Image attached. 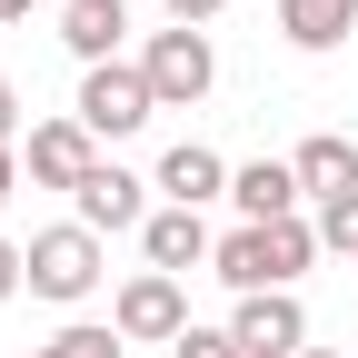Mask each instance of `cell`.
Listing matches in <instances>:
<instances>
[{
	"label": "cell",
	"instance_id": "cell-1",
	"mask_svg": "<svg viewBox=\"0 0 358 358\" xmlns=\"http://www.w3.org/2000/svg\"><path fill=\"white\" fill-rule=\"evenodd\" d=\"M308 249H319V219L229 229V239H219V259H209V279H219V289H239V299H259V289H289L299 268H308Z\"/></svg>",
	"mask_w": 358,
	"mask_h": 358
},
{
	"label": "cell",
	"instance_id": "cell-2",
	"mask_svg": "<svg viewBox=\"0 0 358 358\" xmlns=\"http://www.w3.org/2000/svg\"><path fill=\"white\" fill-rule=\"evenodd\" d=\"M140 80H150V100L159 110H189L209 100V80H219V50H209V30H150V50H140Z\"/></svg>",
	"mask_w": 358,
	"mask_h": 358
},
{
	"label": "cell",
	"instance_id": "cell-3",
	"mask_svg": "<svg viewBox=\"0 0 358 358\" xmlns=\"http://www.w3.org/2000/svg\"><path fill=\"white\" fill-rule=\"evenodd\" d=\"M150 80H140V60H110V70H90L80 80V129H90V140H129V129H150Z\"/></svg>",
	"mask_w": 358,
	"mask_h": 358
},
{
	"label": "cell",
	"instance_id": "cell-4",
	"mask_svg": "<svg viewBox=\"0 0 358 358\" xmlns=\"http://www.w3.org/2000/svg\"><path fill=\"white\" fill-rule=\"evenodd\" d=\"M30 289L60 299V308H80L90 289H100V229H80V219L70 229H40L30 239Z\"/></svg>",
	"mask_w": 358,
	"mask_h": 358
},
{
	"label": "cell",
	"instance_id": "cell-5",
	"mask_svg": "<svg viewBox=\"0 0 358 358\" xmlns=\"http://www.w3.org/2000/svg\"><path fill=\"white\" fill-rule=\"evenodd\" d=\"M20 169H30V189H80V179L100 169V140H90L80 120H40L20 140Z\"/></svg>",
	"mask_w": 358,
	"mask_h": 358
},
{
	"label": "cell",
	"instance_id": "cell-6",
	"mask_svg": "<svg viewBox=\"0 0 358 358\" xmlns=\"http://www.w3.org/2000/svg\"><path fill=\"white\" fill-rule=\"evenodd\" d=\"M229 338H239V358H299V348H308V308H299L289 289H259V299H239Z\"/></svg>",
	"mask_w": 358,
	"mask_h": 358
},
{
	"label": "cell",
	"instance_id": "cell-7",
	"mask_svg": "<svg viewBox=\"0 0 358 358\" xmlns=\"http://www.w3.org/2000/svg\"><path fill=\"white\" fill-rule=\"evenodd\" d=\"M110 329L120 338H189V299H179V279H159V268H140V279L120 289V308H110Z\"/></svg>",
	"mask_w": 358,
	"mask_h": 358
},
{
	"label": "cell",
	"instance_id": "cell-8",
	"mask_svg": "<svg viewBox=\"0 0 358 358\" xmlns=\"http://www.w3.org/2000/svg\"><path fill=\"white\" fill-rule=\"evenodd\" d=\"M140 189H150V179H129L120 159H100V169L70 189V199H80V229H100V239H110V229H150V199H140Z\"/></svg>",
	"mask_w": 358,
	"mask_h": 358
},
{
	"label": "cell",
	"instance_id": "cell-9",
	"mask_svg": "<svg viewBox=\"0 0 358 358\" xmlns=\"http://www.w3.org/2000/svg\"><path fill=\"white\" fill-rule=\"evenodd\" d=\"M229 199H239V229L299 219V169L289 159H249V169H229Z\"/></svg>",
	"mask_w": 358,
	"mask_h": 358
},
{
	"label": "cell",
	"instance_id": "cell-10",
	"mask_svg": "<svg viewBox=\"0 0 358 358\" xmlns=\"http://www.w3.org/2000/svg\"><path fill=\"white\" fill-rule=\"evenodd\" d=\"M140 249H150V268H159V279H179V268L219 259V239H209V219H199V209H150Z\"/></svg>",
	"mask_w": 358,
	"mask_h": 358
},
{
	"label": "cell",
	"instance_id": "cell-11",
	"mask_svg": "<svg viewBox=\"0 0 358 358\" xmlns=\"http://www.w3.org/2000/svg\"><path fill=\"white\" fill-rule=\"evenodd\" d=\"M289 169H299V199H319V209H329V199H348V189H358V140L319 129V140H299V159H289Z\"/></svg>",
	"mask_w": 358,
	"mask_h": 358
},
{
	"label": "cell",
	"instance_id": "cell-12",
	"mask_svg": "<svg viewBox=\"0 0 358 358\" xmlns=\"http://www.w3.org/2000/svg\"><path fill=\"white\" fill-rule=\"evenodd\" d=\"M159 189H169V209H209V199H229V159L199 150V140H179L159 159Z\"/></svg>",
	"mask_w": 358,
	"mask_h": 358
},
{
	"label": "cell",
	"instance_id": "cell-13",
	"mask_svg": "<svg viewBox=\"0 0 358 358\" xmlns=\"http://www.w3.org/2000/svg\"><path fill=\"white\" fill-rule=\"evenodd\" d=\"M120 30H129V0H70V10H60V40H70L90 70L120 60Z\"/></svg>",
	"mask_w": 358,
	"mask_h": 358
},
{
	"label": "cell",
	"instance_id": "cell-14",
	"mask_svg": "<svg viewBox=\"0 0 358 358\" xmlns=\"http://www.w3.org/2000/svg\"><path fill=\"white\" fill-rule=\"evenodd\" d=\"M279 30H289V50H338L358 30V0H279Z\"/></svg>",
	"mask_w": 358,
	"mask_h": 358
},
{
	"label": "cell",
	"instance_id": "cell-15",
	"mask_svg": "<svg viewBox=\"0 0 358 358\" xmlns=\"http://www.w3.org/2000/svg\"><path fill=\"white\" fill-rule=\"evenodd\" d=\"M50 348H60V358H129V338H120V329H90V319H80V329H60Z\"/></svg>",
	"mask_w": 358,
	"mask_h": 358
},
{
	"label": "cell",
	"instance_id": "cell-16",
	"mask_svg": "<svg viewBox=\"0 0 358 358\" xmlns=\"http://www.w3.org/2000/svg\"><path fill=\"white\" fill-rule=\"evenodd\" d=\"M319 249H348V259H358V189L319 209Z\"/></svg>",
	"mask_w": 358,
	"mask_h": 358
},
{
	"label": "cell",
	"instance_id": "cell-17",
	"mask_svg": "<svg viewBox=\"0 0 358 358\" xmlns=\"http://www.w3.org/2000/svg\"><path fill=\"white\" fill-rule=\"evenodd\" d=\"M179 358H239V338H229V329H189V338H179Z\"/></svg>",
	"mask_w": 358,
	"mask_h": 358
},
{
	"label": "cell",
	"instance_id": "cell-18",
	"mask_svg": "<svg viewBox=\"0 0 358 358\" xmlns=\"http://www.w3.org/2000/svg\"><path fill=\"white\" fill-rule=\"evenodd\" d=\"M30 289V249H10V239H0V299H20Z\"/></svg>",
	"mask_w": 358,
	"mask_h": 358
},
{
	"label": "cell",
	"instance_id": "cell-19",
	"mask_svg": "<svg viewBox=\"0 0 358 358\" xmlns=\"http://www.w3.org/2000/svg\"><path fill=\"white\" fill-rule=\"evenodd\" d=\"M169 20H179V30H209V20H219V0H169Z\"/></svg>",
	"mask_w": 358,
	"mask_h": 358
},
{
	"label": "cell",
	"instance_id": "cell-20",
	"mask_svg": "<svg viewBox=\"0 0 358 358\" xmlns=\"http://www.w3.org/2000/svg\"><path fill=\"white\" fill-rule=\"evenodd\" d=\"M10 140H20V90L0 80V150H10Z\"/></svg>",
	"mask_w": 358,
	"mask_h": 358
},
{
	"label": "cell",
	"instance_id": "cell-21",
	"mask_svg": "<svg viewBox=\"0 0 358 358\" xmlns=\"http://www.w3.org/2000/svg\"><path fill=\"white\" fill-rule=\"evenodd\" d=\"M10 189H20V150H0V209H10Z\"/></svg>",
	"mask_w": 358,
	"mask_h": 358
},
{
	"label": "cell",
	"instance_id": "cell-22",
	"mask_svg": "<svg viewBox=\"0 0 358 358\" xmlns=\"http://www.w3.org/2000/svg\"><path fill=\"white\" fill-rule=\"evenodd\" d=\"M30 10H40V0H0V20H30Z\"/></svg>",
	"mask_w": 358,
	"mask_h": 358
},
{
	"label": "cell",
	"instance_id": "cell-23",
	"mask_svg": "<svg viewBox=\"0 0 358 358\" xmlns=\"http://www.w3.org/2000/svg\"><path fill=\"white\" fill-rule=\"evenodd\" d=\"M299 358H338V348H299Z\"/></svg>",
	"mask_w": 358,
	"mask_h": 358
},
{
	"label": "cell",
	"instance_id": "cell-24",
	"mask_svg": "<svg viewBox=\"0 0 358 358\" xmlns=\"http://www.w3.org/2000/svg\"><path fill=\"white\" fill-rule=\"evenodd\" d=\"M30 358H60V348H30Z\"/></svg>",
	"mask_w": 358,
	"mask_h": 358
}]
</instances>
